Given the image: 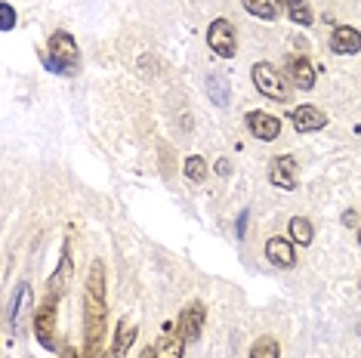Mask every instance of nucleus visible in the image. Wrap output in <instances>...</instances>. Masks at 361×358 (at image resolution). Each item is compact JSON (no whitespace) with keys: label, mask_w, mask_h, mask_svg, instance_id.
<instances>
[{"label":"nucleus","mask_w":361,"mask_h":358,"mask_svg":"<svg viewBox=\"0 0 361 358\" xmlns=\"http://www.w3.org/2000/svg\"><path fill=\"white\" fill-rule=\"evenodd\" d=\"M0 28H4V31L16 28V10L10 4H0Z\"/></svg>","instance_id":"nucleus-23"},{"label":"nucleus","mask_w":361,"mask_h":358,"mask_svg":"<svg viewBox=\"0 0 361 358\" xmlns=\"http://www.w3.org/2000/svg\"><path fill=\"white\" fill-rule=\"evenodd\" d=\"M266 257H269V263H275V266H281V268L297 266L293 244L287 241V238H269V241H266Z\"/></svg>","instance_id":"nucleus-14"},{"label":"nucleus","mask_w":361,"mask_h":358,"mask_svg":"<svg viewBox=\"0 0 361 358\" xmlns=\"http://www.w3.org/2000/svg\"><path fill=\"white\" fill-rule=\"evenodd\" d=\"M183 173H185L188 183H204V176H207V164H204V158H198V154H192V158H185Z\"/></svg>","instance_id":"nucleus-22"},{"label":"nucleus","mask_w":361,"mask_h":358,"mask_svg":"<svg viewBox=\"0 0 361 358\" xmlns=\"http://www.w3.org/2000/svg\"><path fill=\"white\" fill-rule=\"evenodd\" d=\"M78 44L68 31H56L50 37V53L44 56V68L53 75H75L78 71Z\"/></svg>","instance_id":"nucleus-2"},{"label":"nucleus","mask_w":361,"mask_h":358,"mask_svg":"<svg viewBox=\"0 0 361 358\" xmlns=\"http://www.w3.org/2000/svg\"><path fill=\"white\" fill-rule=\"evenodd\" d=\"M207 44L210 50L223 59H232L238 53V37H235V25L228 19H213L207 28Z\"/></svg>","instance_id":"nucleus-4"},{"label":"nucleus","mask_w":361,"mask_h":358,"mask_svg":"<svg viewBox=\"0 0 361 358\" xmlns=\"http://www.w3.org/2000/svg\"><path fill=\"white\" fill-rule=\"evenodd\" d=\"M247 130L257 136V140L272 142V140H278V133H281V121H278L275 115H269V111H250Z\"/></svg>","instance_id":"nucleus-9"},{"label":"nucleus","mask_w":361,"mask_h":358,"mask_svg":"<svg viewBox=\"0 0 361 358\" xmlns=\"http://www.w3.org/2000/svg\"><path fill=\"white\" fill-rule=\"evenodd\" d=\"M244 232H247V210L238 216V238H244Z\"/></svg>","instance_id":"nucleus-25"},{"label":"nucleus","mask_w":361,"mask_h":358,"mask_svg":"<svg viewBox=\"0 0 361 358\" xmlns=\"http://www.w3.org/2000/svg\"><path fill=\"white\" fill-rule=\"evenodd\" d=\"M290 121L300 133H318V130L327 127V115L318 105H297V109L290 111Z\"/></svg>","instance_id":"nucleus-8"},{"label":"nucleus","mask_w":361,"mask_h":358,"mask_svg":"<svg viewBox=\"0 0 361 358\" xmlns=\"http://www.w3.org/2000/svg\"><path fill=\"white\" fill-rule=\"evenodd\" d=\"M244 6H247V13L250 16H257V19H278V16H281V0H241Z\"/></svg>","instance_id":"nucleus-16"},{"label":"nucleus","mask_w":361,"mask_h":358,"mask_svg":"<svg viewBox=\"0 0 361 358\" xmlns=\"http://www.w3.org/2000/svg\"><path fill=\"white\" fill-rule=\"evenodd\" d=\"M59 358H80V352H78V349H75V346H71V343H68V346H65V349H62V352H59Z\"/></svg>","instance_id":"nucleus-26"},{"label":"nucleus","mask_w":361,"mask_h":358,"mask_svg":"<svg viewBox=\"0 0 361 358\" xmlns=\"http://www.w3.org/2000/svg\"><path fill=\"white\" fill-rule=\"evenodd\" d=\"M287 16H290L297 25H312V19H315V13H312V6L306 4V0H281Z\"/></svg>","instance_id":"nucleus-20"},{"label":"nucleus","mask_w":361,"mask_h":358,"mask_svg":"<svg viewBox=\"0 0 361 358\" xmlns=\"http://www.w3.org/2000/svg\"><path fill=\"white\" fill-rule=\"evenodd\" d=\"M31 309V284H22L19 290H16V306H13V328L22 331V319L28 315Z\"/></svg>","instance_id":"nucleus-19"},{"label":"nucleus","mask_w":361,"mask_h":358,"mask_svg":"<svg viewBox=\"0 0 361 358\" xmlns=\"http://www.w3.org/2000/svg\"><path fill=\"white\" fill-rule=\"evenodd\" d=\"M136 324H130V321H124L118 328V333H114V343H111V355L114 358H124L127 352H130V346L136 343Z\"/></svg>","instance_id":"nucleus-15"},{"label":"nucleus","mask_w":361,"mask_h":358,"mask_svg":"<svg viewBox=\"0 0 361 358\" xmlns=\"http://www.w3.org/2000/svg\"><path fill=\"white\" fill-rule=\"evenodd\" d=\"M287 80L297 90H312L315 87V68L306 56H290L287 59Z\"/></svg>","instance_id":"nucleus-11"},{"label":"nucleus","mask_w":361,"mask_h":358,"mask_svg":"<svg viewBox=\"0 0 361 358\" xmlns=\"http://www.w3.org/2000/svg\"><path fill=\"white\" fill-rule=\"evenodd\" d=\"M247 358H281L278 340H275V337H259L257 343L250 346V355H247Z\"/></svg>","instance_id":"nucleus-21"},{"label":"nucleus","mask_w":361,"mask_h":358,"mask_svg":"<svg viewBox=\"0 0 361 358\" xmlns=\"http://www.w3.org/2000/svg\"><path fill=\"white\" fill-rule=\"evenodd\" d=\"M213 170H216L219 176H228V173H232V164H228L226 158H219V161H216V167H213Z\"/></svg>","instance_id":"nucleus-24"},{"label":"nucleus","mask_w":361,"mask_h":358,"mask_svg":"<svg viewBox=\"0 0 361 358\" xmlns=\"http://www.w3.org/2000/svg\"><path fill=\"white\" fill-rule=\"evenodd\" d=\"M56 303H59V297H47V303L35 312V337L47 352L56 349Z\"/></svg>","instance_id":"nucleus-5"},{"label":"nucleus","mask_w":361,"mask_h":358,"mask_svg":"<svg viewBox=\"0 0 361 358\" xmlns=\"http://www.w3.org/2000/svg\"><path fill=\"white\" fill-rule=\"evenodd\" d=\"M358 244H361V229H358Z\"/></svg>","instance_id":"nucleus-28"},{"label":"nucleus","mask_w":361,"mask_h":358,"mask_svg":"<svg viewBox=\"0 0 361 358\" xmlns=\"http://www.w3.org/2000/svg\"><path fill=\"white\" fill-rule=\"evenodd\" d=\"M207 96L213 105H219V109H226L228 102H232V93H228V78L223 75H210L207 78Z\"/></svg>","instance_id":"nucleus-17"},{"label":"nucleus","mask_w":361,"mask_h":358,"mask_svg":"<svg viewBox=\"0 0 361 358\" xmlns=\"http://www.w3.org/2000/svg\"><path fill=\"white\" fill-rule=\"evenodd\" d=\"M109 324V303H105V266L102 259L90 263V275L84 284V352L80 358H105L102 340Z\"/></svg>","instance_id":"nucleus-1"},{"label":"nucleus","mask_w":361,"mask_h":358,"mask_svg":"<svg viewBox=\"0 0 361 358\" xmlns=\"http://www.w3.org/2000/svg\"><path fill=\"white\" fill-rule=\"evenodd\" d=\"M204 319H207V312H204V306H201V303H188V306L183 309V315H179V328H183V333H185L188 343H195V340L201 337Z\"/></svg>","instance_id":"nucleus-12"},{"label":"nucleus","mask_w":361,"mask_h":358,"mask_svg":"<svg viewBox=\"0 0 361 358\" xmlns=\"http://www.w3.org/2000/svg\"><path fill=\"white\" fill-rule=\"evenodd\" d=\"M287 235H290L297 244L306 247V244H312V238H315V229H312V223L306 216H293L290 223H287Z\"/></svg>","instance_id":"nucleus-18"},{"label":"nucleus","mask_w":361,"mask_h":358,"mask_svg":"<svg viewBox=\"0 0 361 358\" xmlns=\"http://www.w3.org/2000/svg\"><path fill=\"white\" fill-rule=\"evenodd\" d=\"M185 333L179 328V321H167L161 333V343L154 346V358H183L185 352Z\"/></svg>","instance_id":"nucleus-6"},{"label":"nucleus","mask_w":361,"mask_h":358,"mask_svg":"<svg viewBox=\"0 0 361 358\" xmlns=\"http://www.w3.org/2000/svg\"><path fill=\"white\" fill-rule=\"evenodd\" d=\"M250 75H253V84H257V90L266 96V99H275V102H287V99H290V80H287L281 71L275 68V65L257 62Z\"/></svg>","instance_id":"nucleus-3"},{"label":"nucleus","mask_w":361,"mask_h":358,"mask_svg":"<svg viewBox=\"0 0 361 358\" xmlns=\"http://www.w3.org/2000/svg\"><path fill=\"white\" fill-rule=\"evenodd\" d=\"M139 358H154V346H152V349H145V352L139 355Z\"/></svg>","instance_id":"nucleus-27"},{"label":"nucleus","mask_w":361,"mask_h":358,"mask_svg":"<svg viewBox=\"0 0 361 358\" xmlns=\"http://www.w3.org/2000/svg\"><path fill=\"white\" fill-rule=\"evenodd\" d=\"M269 179H272V185L284 192H293L297 189V161L290 158V154H278L272 158V164H269Z\"/></svg>","instance_id":"nucleus-7"},{"label":"nucleus","mask_w":361,"mask_h":358,"mask_svg":"<svg viewBox=\"0 0 361 358\" xmlns=\"http://www.w3.org/2000/svg\"><path fill=\"white\" fill-rule=\"evenodd\" d=\"M331 50L336 56H355L361 53V31L352 25H340L331 31Z\"/></svg>","instance_id":"nucleus-10"},{"label":"nucleus","mask_w":361,"mask_h":358,"mask_svg":"<svg viewBox=\"0 0 361 358\" xmlns=\"http://www.w3.org/2000/svg\"><path fill=\"white\" fill-rule=\"evenodd\" d=\"M68 278H71V241L62 244V259L56 266V272L50 275V297H62L65 288H68Z\"/></svg>","instance_id":"nucleus-13"}]
</instances>
